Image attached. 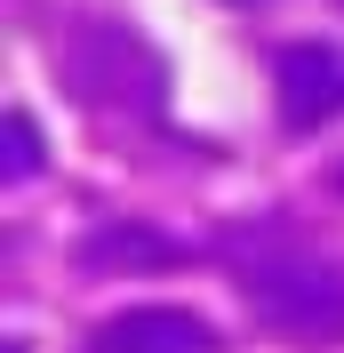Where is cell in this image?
<instances>
[{
	"instance_id": "2",
	"label": "cell",
	"mask_w": 344,
	"mask_h": 353,
	"mask_svg": "<svg viewBox=\"0 0 344 353\" xmlns=\"http://www.w3.org/2000/svg\"><path fill=\"white\" fill-rule=\"evenodd\" d=\"M65 81L80 97H105V105H152L160 97V57L120 24H88L80 48L65 57Z\"/></svg>"
},
{
	"instance_id": "6",
	"label": "cell",
	"mask_w": 344,
	"mask_h": 353,
	"mask_svg": "<svg viewBox=\"0 0 344 353\" xmlns=\"http://www.w3.org/2000/svg\"><path fill=\"white\" fill-rule=\"evenodd\" d=\"M0 153H8V185H24V176H41V129L24 121V105H8V121H0Z\"/></svg>"
},
{
	"instance_id": "5",
	"label": "cell",
	"mask_w": 344,
	"mask_h": 353,
	"mask_svg": "<svg viewBox=\"0 0 344 353\" xmlns=\"http://www.w3.org/2000/svg\"><path fill=\"white\" fill-rule=\"evenodd\" d=\"M184 249L160 241V233H144V225H120V241H88L80 265H96V273H120V265H176Z\"/></svg>"
},
{
	"instance_id": "1",
	"label": "cell",
	"mask_w": 344,
	"mask_h": 353,
	"mask_svg": "<svg viewBox=\"0 0 344 353\" xmlns=\"http://www.w3.org/2000/svg\"><path fill=\"white\" fill-rule=\"evenodd\" d=\"M233 273L264 330L297 337V345H344V265L336 257L304 249L297 233H240Z\"/></svg>"
},
{
	"instance_id": "4",
	"label": "cell",
	"mask_w": 344,
	"mask_h": 353,
	"mask_svg": "<svg viewBox=\"0 0 344 353\" xmlns=\"http://www.w3.org/2000/svg\"><path fill=\"white\" fill-rule=\"evenodd\" d=\"M88 353H216V330L193 305H120L112 321H96Z\"/></svg>"
},
{
	"instance_id": "3",
	"label": "cell",
	"mask_w": 344,
	"mask_h": 353,
	"mask_svg": "<svg viewBox=\"0 0 344 353\" xmlns=\"http://www.w3.org/2000/svg\"><path fill=\"white\" fill-rule=\"evenodd\" d=\"M272 81H280V129L312 137L344 112V48L336 41H288Z\"/></svg>"
}]
</instances>
